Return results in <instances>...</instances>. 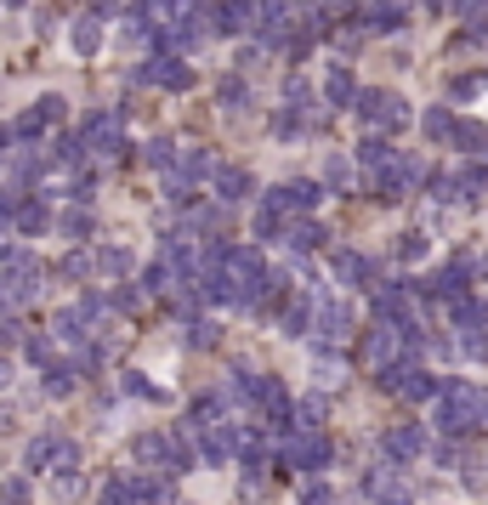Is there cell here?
I'll return each instance as SVG.
<instances>
[{
    "label": "cell",
    "instance_id": "4fadbf2b",
    "mask_svg": "<svg viewBox=\"0 0 488 505\" xmlns=\"http://www.w3.org/2000/svg\"><path fill=\"white\" fill-rule=\"evenodd\" d=\"M443 386H449V381H437V375L415 369V375H409V386H403V397H415V404H426V397H443Z\"/></svg>",
    "mask_w": 488,
    "mask_h": 505
},
{
    "label": "cell",
    "instance_id": "8fae6325",
    "mask_svg": "<svg viewBox=\"0 0 488 505\" xmlns=\"http://www.w3.org/2000/svg\"><path fill=\"white\" fill-rule=\"evenodd\" d=\"M69 40H74V52H80V57H97V46H102V17H80Z\"/></svg>",
    "mask_w": 488,
    "mask_h": 505
},
{
    "label": "cell",
    "instance_id": "d590c367",
    "mask_svg": "<svg viewBox=\"0 0 488 505\" xmlns=\"http://www.w3.org/2000/svg\"><path fill=\"white\" fill-rule=\"evenodd\" d=\"M62 109H69L62 97H40V114H46V119H62Z\"/></svg>",
    "mask_w": 488,
    "mask_h": 505
},
{
    "label": "cell",
    "instance_id": "83f0119b",
    "mask_svg": "<svg viewBox=\"0 0 488 505\" xmlns=\"http://www.w3.org/2000/svg\"><path fill=\"white\" fill-rule=\"evenodd\" d=\"M148 165H159V171H171V142H165V137H154V142H148Z\"/></svg>",
    "mask_w": 488,
    "mask_h": 505
},
{
    "label": "cell",
    "instance_id": "7402d4cb",
    "mask_svg": "<svg viewBox=\"0 0 488 505\" xmlns=\"http://www.w3.org/2000/svg\"><path fill=\"white\" fill-rule=\"evenodd\" d=\"M69 392H74V369H69V364L46 369V397H69Z\"/></svg>",
    "mask_w": 488,
    "mask_h": 505
},
{
    "label": "cell",
    "instance_id": "74e56055",
    "mask_svg": "<svg viewBox=\"0 0 488 505\" xmlns=\"http://www.w3.org/2000/svg\"><path fill=\"white\" fill-rule=\"evenodd\" d=\"M0 386H12V364H6V357H0Z\"/></svg>",
    "mask_w": 488,
    "mask_h": 505
},
{
    "label": "cell",
    "instance_id": "ba28073f",
    "mask_svg": "<svg viewBox=\"0 0 488 505\" xmlns=\"http://www.w3.org/2000/svg\"><path fill=\"white\" fill-rule=\"evenodd\" d=\"M364 29L369 34H397L403 29V6H397V0H375V6L364 12Z\"/></svg>",
    "mask_w": 488,
    "mask_h": 505
},
{
    "label": "cell",
    "instance_id": "1f68e13d",
    "mask_svg": "<svg viewBox=\"0 0 488 505\" xmlns=\"http://www.w3.org/2000/svg\"><path fill=\"white\" fill-rule=\"evenodd\" d=\"M460 477H465V489H483V482H488V466H483V460H465Z\"/></svg>",
    "mask_w": 488,
    "mask_h": 505
},
{
    "label": "cell",
    "instance_id": "9a60e30c",
    "mask_svg": "<svg viewBox=\"0 0 488 505\" xmlns=\"http://www.w3.org/2000/svg\"><path fill=\"white\" fill-rule=\"evenodd\" d=\"M12 222H17V233H46V227H52V216H46V205H40V199H29Z\"/></svg>",
    "mask_w": 488,
    "mask_h": 505
},
{
    "label": "cell",
    "instance_id": "f546056e",
    "mask_svg": "<svg viewBox=\"0 0 488 505\" xmlns=\"http://www.w3.org/2000/svg\"><path fill=\"white\" fill-rule=\"evenodd\" d=\"M397 256H403V262H420V256H426V239H420V233L397 239Z\"/></svg>",
    "mask_w": 488,
    "mask_h": 505
},
{
    "label": "cell",
    "instance_id": "8992f818",
    "mask_svg": "<svg viewBox=\"0 0 488 505\" xmlns=\"http://www.w3.org/2000/svg\"><path fill=\"white\" fill-rule=\"evenodd\" d=\"M380 449H387L392 460H415L420 449H426V432L420 426H392L387 437H380Z\"/></svg>",
    "mask_w": 488,
    "mask_h": 505
},
{
    "label": "cell",
    "instance_id": "44dd1931",
    "mask_svg": "<svg viewBox=\"0 0 488 505\" xmlns=\"http://www.w3.org/2000/svg\"><path fill=\"white\" fill-rule=\"evenodd\" d=\"M324 182H330V187H347V182H352V159H347V154H330V159H324Z\"/></svg>",
    "mask_w": 488,
    "mask_h": 505
},
{
    "label": "cell",
    "instance_id": "30bf717a",
    "mask_svg": "<svg viewBox=\"0 0 488 505\" xmlns=\"http://www.w3.org/2000/svg\"><path fill=\"white\" fill-rule=\"evenodd\" d=\"M216 194H222V205H239V199L250 194V171H233V165H222V171H216Z\"/></svg>",
    "mask_w": 488,
    "mask_h": 505
},
{
    "label": "cell",
    "instance_id": "7a4b0ae2",
    "mask_svg": "<svg viewBox=\"0 0 488 505\" xmlns=\"http://www.w3.org/2000/svg\"><path fill=\"white\" fill-rule=\"evenodd\" d=\"M284 466L290 472H324L330 466V443L318 432H301L295 443H284Z\"/></svg>",
    "mask_w": 488,
    "mask_h": 505
},
{
    "label": "cell",
    "instance_id": "8d00e7d4",
    "mask_svg": "<svg viewBox=\"0 0 488 505\" xmlns=\"http://www.w3.org/2000/svg\"><path fill=\"white\" fill-rule=\"evenodd\" d=\"M17 335H24V329H17L12 319H0V347H12V341H17Z\"/></svg>",
    "mask_w": 488,
    "mask_h": 505
},
{
    "label": "cell",
    "instance_id": "ac0fdd59",
    "mask_svg": "<svg viewBox=\"0 0 488 505\" xmlns=\"http://www.w3.org/2000/svg\"><path fill=\"white\" fill-rule=\"evenodd\" d=\"M57 233L62 239H86L91 233V210H69V216H57Z\"/></svg>",
    "mask_w": 488,
    "mask_h": 505
},
{
    "label": "cell",
    "instance_id": "d4e9b609",
    "mask_svg": "<svg viewBox=\"0 0 488 505\" xmlns=\"http://www.w3.org/2000/svg\"><path fill=\"white\" fill-rule=\"evenodd\" d=\"M52 454H57V437H34V443H29V472H40Z\"/></svg>",
    "mask_w": 488,
    "mask_h": 505
},
{
    "label": "cell",
    "instance_id": "7c38bea8",
    "mask_svg": "<svg viewBox=\"0 0 488 505\" xmlns=\"http://www.w3.org/2000/svg\"><path fill=\"white\" fill-rule=\"evenodd\" d=\"M352 97H358V86H352V69L341 62V69H330V80H324V102L341 109V102H352Z\"/></svg>",
    "mask_w": 488,
    "mask_h": 505
},
{
    "label": "cell",
    "instance_id": "6da1fadb",
    "mask_svg": "<svg viewBox=\"0 0 488 505\" xmlns=\"http://www.w3.org/2000/svg\"><path fill=\"white\" fill-rule=\"evenodd\" d=\"M358 114H364L369 131H403V125H409V109H403V97H392V91H364L358 97Z\"/></svg>",
    "mask_w": 488,
    "mask_h": 505
},
{
    "label": "cell",
    "instance_id": "e575fe53",
    "mask_svg": "<svg viewBox=\"0 0 488 505\" xmlns=\"http://www.w3.org/2000/svg\"><path fill=\"white\" fill-rule=\"evenodd\" d=\"M375 500H380V505H415V500H409V489H403V482H397V489H387V494H375Z\"/></svg>",
    "mask_w": 488,
    "mask_h": 505
},
{
    "label": "cell",
    "instance_id": "f35d334b",
    "mask_svg": "<svg viewBox=\"0 0 488 505\" xmlns=\"http://www.w3.org/2000/svg\"><path fill=\"white\" fill-rule=\"evenodd\" d=\"M335 6H347V0H335Z\"/></svg>",
    "mask_w": 488,
    "mask_h": 505
},
{
    "label": "cell",
    "instance_id": "ffe728a7",
    "mask_svg": "<svg viewBox=\"0 0 488 505\" xmlns=\"http://www.w3.org/2000/svg\"><path fill=\"white\" fill-rule=\"evenodd\" d=\"M74 466H80V443H69V437H57V454H52V477L74 472Z\"/></svg>",
    "mask_w": 488,
    "mask_h": 505
},
{
    "label": "cell",
    "instance_id": "5b68a950",
    "mask_svg": "<svg viewBox=\"0 0 488 505\" xmlns=\"http://www.w3.org/2000/svg\"><path fill=\"white\" fill-rule=\"evenodd\" d=\"M330 272H335V284H364V279H375V262L358 256V250H335Z\"/></svg>",
    "mask_w": 488,
    "mask_h": 505
},
{
    "label": "cell",
    "instance_id": "3957f363",
    "mask_svg": "<svg viewBox=\"0 0 488 505\" xmlns=\"http://www.w3.org/2000/svg\"><path fill=\"white\" fill-rule=\"evenodd\" d=\"M347 329H352V307H347V301H318V319H312V335H318V347H335V341H347Z\"/></svg>",
    "mask_w": 488,
    "mask_h": 505
},
{
    "label": "cell",
    "instance_id": "9c48e42d",
    "mask_svg": "<svg viewBox=\"0 0 488 505\" xmlns=\"http://www.w3.org/2000/svg\"><path fill=\"white\" fill-rule=\"evenodd\" d=\"M216 171H222V165H216V154H210V148H194V154L177 165L182 182H216Z\"/></svg>",
    "mask_w": 488,
    "mask_h": 505
},
{
    "label": "cell",
    "instance_id": "5bb4252c",
    "mask_svg": "<svg viewBox=\"0 0 488 505\" xmlns=\"http://www.w3.org/2000/svg\"><path fill=\"white\" fill-rule=\"evenodd\" d=\"M284 244L295 250V256H307V250H318V244H324V233H318V222H295L290 233H284Z\"/></svg>",
    "mask_w": 488,
    "mask_h": 505
},
{
    "label": "cell",
    "instance_id": "4316f807",
    "mask_svg": "<svg viewBox=\"0 0 488 505\" xmlns=\"http://www.w3.org/2000/svg\"><path fill=\"white\" fill-rule=\"evenodd\" d=\"M295 414H301V432H318V420H324V397H307Z\"/></svg>",
    "mask_w": 488,
    "mask_h": 505
},
{
    "label": "cell",
    "instance_id": "d6a6232c",
    "mask_svg": "<svg viewBox=\"0 0 488 505\" xmlns=\"http://www.w3.org/2000/svg\"><path fill=\"white\" fill-rule=\"evenodd\" d=\"M24 357H29V364H46V357H52V341H40V335H29V341H24Z\"/></svg>",
    "mask_w": 488,
    "mask_h": 505
},
{
    "label": "cell",
    "instance_id": "52a82bcc",
    "mask_svg": "<svg viewBox=\"0 0 488 505\" xmlns=\"http://www.w3.org/2000/svg\"><path fill=\"white\" fill-rule=\"evenodd\" d=\"M358 165H364V171H369V182H380V176H392V171H397V154H392V148H387V142H380V137H369L364 148H358Z\"/></svg>",
    "mask_w": 488,
    "mask_h": 505
},
{
    "label": "cell",
    "instance_id": "d6986e66",
    "mask_svg": "<svg viewBox=\"0 0 488 505\" xmlns=\"http://www.w3.org/2000/svg\"><path fill=\"white\" fill-rule=\"evenodd\" d=\"M97 267H102V272H114V279H120V272H131V250H125V244H109V250L97 256Z\"/></svg>",
    "mask_w": 488,
    "mask_h": 505
},
{
    "label": "cell",
    "instance_id": "2e32d148",
    "mask_svg": "<svg viewBox=\"0 0 488 505\" xmlns=\"http://www.w3.org/2000/svg\"><path fill=\"white\" fill-rule=\"evenodd\" d=\"M312 375H318V386H324V392L347 381V369H341V357H330V352H318V357H312Z\"/></svg>",
    "mask_w": 488,
    "mask_h": 505
},
{
    "label": "cell",
    "instance_id": "603a6c76",
    "mask_svg": "<svg viewBox=\"0 0 488 505\" xmlns=\"http://www.w3.org/2000/svg\"><path fill=\"white\" fill-rule=\"evenodd\" d=\"M426 137H432V142H449V137H460V131H455V119L443 114V109H426Z\"/></svg>",
    "mask_w": 488,
    "mask_h": 505
},
{
    "label": "cell",
    "instance_id": "4dcf8cb0",
    "mask_svg": "<svg viewBox=\"0 0 488 505\" xmlns=\"http://www.w3.org/2000/svg\"><path fill=\"white\" fill-rule=\"evenodd\" d=\"M216 324H194V329H187V347H216Z\"/></svg>",
    "mask_w": 488,
    "mask_h": 505
},
{
    "label": "cell",
    "instance_id": "836d02e7",
    "mask_svg": "<svg viewBox=\"0 0 488 505\" xmlns=\"http://www.w3.org/2000/svg\"><path fill=\"white\" fill-rule=\"evenodd\" d=\"M301 505H335V494L324 489V482H307V489H301Z\"/></svg>",
    "mask_w": 488,
    "mask_h": 505
},
{
    "label": "cell",
    "instance_id": "484cf974",
    "mask_svg": "<svg viewBox=\"0 0 488 505\" xmlns=\"http://www.w3.org/2000/svg\"><path fill=\"white\" fill-rule=\"evenodd\" d=\"M171 279H177V272H171V262H154V267L142 272V284H148V290H171Z\"/></svg>",
    "mask_w": 488,
    "mask_h": 505
},
{
    "label": "cell",
    "instance_id": "e0dca14e",
    "mask_svg": "<svg viewBox=\"0 0 488 505\" xmlns=\"http://www.w3.org/2000/svg\"><path fill=\"white\" fill-rule=\"evenodd\" d=\"M216 97H222V109H250V86L239 74H227L222 86H216Z\"/></svg>",
    "mask_w": 488,
    "mask_h": 505
},
{
    "label": "cell",
    "instance_id": "cb8c5ba5",
    "mask_svg": "<svg viewBox=\"0 0 488 505\" xmlns=\"http://www.w3.org/2000/svg\"><path fill=\"white\" fill-rule=\"evenodd\" d=\"M0 505H29V482L24 477H6V482H0Z\"/></svg>",
    "mask_w": 488,
    "mask_h": 505
},
{
    "label": "cell",
    "instance_id": "277c9868",
    "mask_svg": "<svg viewBox=\"0 0 488 505\" xmlns=\"http://www.w3.org/2000/svg\"><path fill=\"white\" fill-rule=\"evenodd\" d=\"M137 80H142V86H165V91H182L187 80H194V69H182L177 57H154V62H148V69H142Z\"/></svg>",
    "mask_w": 488,
    "mask_h": 505
},
{
    "label": "cell",
    "instance_id": "f1b7e54d",
    "mask_svg": "<svg viewBox=\"0 0 488 505\" xmlns=\"http://www.w3.org/2000/svg\"><path fill=\"white\" fill-rule=\"evenodd\" d=\"M62 272H69V279H86V272H91V256H86V250H69V262H62Z\"/></svg>",
    "mask_w": 488,
    "mask_h": 505
}]
</instances>
